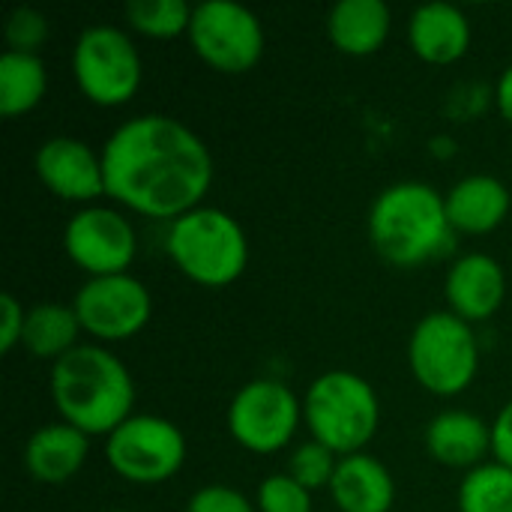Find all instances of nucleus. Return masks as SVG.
<instances>
[{
    "instance_id": "f257e3e1",
    "label": "nucleus",
    "mask_w": 512,
    "mask_h": 512,
    "mask_svg": "<svg viewBox=\"0 0 512 512\" xmlns=\"http://www.w3.org/2000/svg\"><path fill=\"white\" fill-rule=\"evenodd\" d=\"M105 195L120 207L174 222L201 207L213 186L210 147L177 117L138 114L102 144Z\"/></svg>"
},
{
    "instance_id": "f03ea898",
    "label": "nucleus",
    "mask_w": 512,
    "mask_h": 512,
    "mask_svg": "<svg viewBox=\"0 0 512 512\" xmlns=\"http://www.w3.org/2000/svg\"><path fill=\"white\" fill-rule=\"evenodd\" d=\"M51 402L63 423L108 438L132 417L135 384L129 369L102 345H78L51 363Z\"/></svg>"
},
{
    "instance_id": "7ed1b4c3",
    "label": "nucleus",
    "mask_w": 512,
    "mask_h": 512,
    "mask_svg": "<svg viewBox=\"0 0 512 512\" xmlns=\"http://www.w3.org/2000/svg\"><path fill=\"white\" fill-rule=\"evenodd\" d=\"M444 195L423 180L387 186L369 210V240L375 252L399 270H414L444 255L453 240Z\"/></svg>"
},
{
    "instance_id": "20e7f679",
    "label": "nucleus",
    "mask_w": 512,
    "mask_h": 512,
    "mask_svg": "<svg viewBox=\"0 0 512 512\" xmlns=\"http://www.w3.org/2000/svg\"><path fill=\"white\" fill-rule=\"evenodd\" d=\"M165 252L174 267L201 288H228L249 264L243 225L219 207H198L174 219L168 225Z\"/></svg>"
},
{
    "instance_id": "39448f33",
    "label": "nucleus",
    "mask_w": 512,
    "mask_h": 512,
    "mask_svg": "<svg viewBox=\"0 0 512 512\" xmlns=\"http://www.w3.org/2000/svg\"><path fill=\"white\" fill-rule=\"evenodd\" d=\"M303 420L312 441L330 447L339 459L357 456L381 426V399L363 375L333 369L318 375L306 390Z\"/></svg>"
},
{
    "instance_id": "423d86ee",
    "label": "nucleus",
    "mask_w": 512,
    "mask_h": 512,
    "mask_svg": "<svg viewBox=\"0 0 512 512\" xmlns=\"http://www.w3.org/2000/svg\"><path fill=\"white\" fill-rule=\"evenodd\" d=\"M408 366L414 381L441 399L465 393L480 372V342L474 324L459 315L429 312L408 339Z\"/></svg>"
},
{
    "instance_id": "0eeeda50",
    "label": "nucleus",
    "mask_w": 512,
    "mask_h": 512,
    "mask_svg": "<svg viewBox=\"0 0 512 512\" xmlns=\"http://www.w3.org/2000/svg\"><path fill=\"white\" fill-rule=\"evenodd\" d=\"M72 75L87 102L120 108L135 99L144 63L129 33L114 24H93L81 30L72 48Z\"/></svg>"
},
{
    "instance_id": "6e6552de",
    "label": "nucleus",
    "mask_w": 512,
    "mask_h": 512,
    "mask_svg": "<svg viewBox=\"0 0 512 512\" xmlns=\"http://www.w3.org/2000/svg\"><path fill=\"white\" fill-rule=\"evenodd\" d=\"M108 468L132 486H162L180 474L186 462V438L180 426L156 414H132L105 438Z\"/></svg>"
},
{
    "instance_id": "1a4fd4ad",
    "label": "nucleus",
    "mask_w": 512,
    "mask_h": 512,
    "mask_svg": "<svg viewBox=\"0 0 512 512\" xmlns=\"http://www.w3.org/2000/svg\"><path fill=\"white\" fill-rule=\"evenodd\" d=\"M186 36L201 63L222 75H243L255 69L267 45L258 15L231 0L198 3Z\"/></svg>"
},
{
    "instance_id": "9d476101",
    "label": "nucleus",
    "mask_w": 512,
    "mask_h": 512,
    "mask_svg": "<svg viewBox=\"0 0 512 512\" xmlns=\"http://www.w3.org/2000/svg\"><path fill=\"white\" fill-rule=\"evenodd\" d=\"M303 420V402L288 384L255 378L243 384L228 405V435L249 453L267 456L285 450Z\"/></svg>"
},
{
    "instance_id": "9b49d317",
    "label": "nucleus",
    "mask_w": 512,
    "mask_h": 512,
    "mask_svg": "<svg viewBox=\"0 0 512 512\" xmlns=\"http://www.w3.org/2000/svg\"><path fill=\"white\" fill-rule=\"evenodd\" d=\"M72 309L78 315L81 333L93 336L96 342H126L150 324L153 297L132 273L99 276L78 288Z\"/></svg>"
},
{
    "instance_id": "f8f14e48",
    "label": "nucleus",
    "mask_w": 512,
    "mask_h": 512,
    "mask_svg": "<svg viewBox=\"0 0 512 512\" xmlns=\"http://www.w3.org/2000/svg\"><path fill=\"white\" fill-rule=\"evenodd\" d=\"M66 258L90 279L129 273L138 237L132 222L111 207H84L63 228Z\"/></svg>"
},
{
    "instance_id": "ddd939ff",
    "label": "nucleus",
    "mask_w": 512,
    "mask_h": 512,
    "mask_svg": "<svg viewBox=\"0 0 512 512\" xmlns=\"http://www.w3.org/2000/svg\"><path fill=\"white\" fill-rule=\"evenodd\" d=\"M33 171L39 183L60 201L90 204L99 195H105L102 153H96L81 138L54 135L42 141L33 156Z\"/></svg>"
},
{
    "instance_id": "4468645a",
    "label": "nucleus",
    "mask_w": 512,
    "mask_h": 512,
    "mask_svg": "<svg viewBox=\"0 0 512 512\" xmlns=\"http://www.w3.org/2000/svg\"><path fill=\"white\" fill-rule=\"evenodd\" d=\"M444 297L453 315L468 324H483L495 318L507 300V273L498 258L486 252H468L450 264Z\"/></svg>"
},
{
    "instance_id": "2eb2a0df",
    "label": "nucleus",
    "mask_w": 512,
    "mask_h": 512,
    "mask_svg": "<svg viewBox=\"0 0 512 512\" xmlns=\"http://www.w3.org/2000/svg\"><path fill=\"white\" fill-rule=\"evenodd\" d=\"M90 456V435L69 423H45L24 444V468L42 486L69 483Z\"/></svg>"
},
{
    "instance_id": "dca6fc26",
    "label": "nucleus",
    "mask_w": 512,
    "mask_h": 512,
    "mask_svg": "<svg viewBox=\"0 0 512 512\" xmlns=\"http://www.w3.org/2000/svg\"><path fill=\"white\" fill-rule=\"evenodd\" d=\"M510 189L492 174H468L444 195L447 219L456 234H492L510 213Z\"/></svg>"
},
{
    "instance_id": "f3484780",
    "label": "nucleus",
    "mask_w": 512,
    "mask_h": 512,
    "mask_svg": "<svg viewBox=\"0 0 512 512\" xmlns=\"http://www.w3.org/2000/svg\"><path fill=\"white\" fill-rule=\"evenodd\" d=\"M426 453L444 468H480L492 453V426L471 411H441L426 426Z\"/></svg>"
},
{
    "instance_id": "a211bd4d",
    "label": "nucleus",
    "mask_w": 512,
    "mask_h": 512,
    "mask_svg": "<svg viewBox=\"0 0 512 512\" xmlns=\"http://www.w3.org/2000/svg\"><path fill=\"white\" fill-rule=\"evenodd\" d=\"M408 42L423 63L450 66L462 60L471 48V21L459 6L426 3L411 15Z\"/></svg>"
},
{
    "instance_id": "6ab92c4d",
    "label": "nucleus",
    "mask_w": 512,
    "mask_h": 512,
    "mask_svg": "<svg viewBox=\"0 0 512 512\" xmlns=\"http://www.w3.org/2000/svg\"><path fill=\"white\" fill-rule=\"evenodd\" d=\"M393 30V12L384 0H342L327 12V39L348 57H372Z\"/></svg>"
},
{
    "instance_id": "aec40b11",
    "label": "nucleus",
    "mask_w": 512,
    "mask_h": 512,
    "mask_svg": "<svg viewBox=\"0 0 512 512\" xmlns=\"http://www.w3.org/2000/svg\"><path fill=\"white\" fill-rule=\"evenodd\" d=\"M330 495L339 512H390L396 504V480L384 462L357 453L339 459Z\"/></svg>"
},
{
    "instance_id": "412c9836",
    "label": "nucleus",
    "mask_w": 512,
    "mask_h": 512,
    "mask_svg": "<svg viewBox=\"0 0 512 512\" xmlns=\"http://www.w3.org/2000/svg\"><path fill=\"white\" fill-rule=\"evenodd\" d=\"M78 336H81V324H78V315H75L72 306H66V303H36V306L27 309L21 345L36 360L57 363L72 348H78Z\"/></svg>"
},
{
    "instance_id": "4be33fe9",
    "label": "nucleus",
    "mask_w": 512,
    "mask_h": 512,
    "mask_svg": "<svg viewBox=\"0 0 512 512\" xmlns=\"http://www.w3.org/2000/svg\"><path fill=\"white\" fill-rule=\"evenodd\" d=\"M48 90V69L39 54L3 51L0 57V114L24 117L30 114Z\"/></svg>"
},
{
    "instance_id": "5701e85b",
    "label": "nucleus",
    "mask_w": 512,
    "mask_h": 512,
    "mask_svg": "<svg viewBox=\"0 0 512 512\" xmlns=\"http://www.w3.org/2000/svg\"><path fill=\"white\" fill-rule=\"evenodd\" d=\"M459 512H512V471L486 462L465 474L459 486Z\"/></svg>"
},
{
    "instance_id": "b1692460",
    "label": "nucleus",
    "mask_w": 512,
    "mask_h": 512,
    "mask_svg": "<svg viewBox=\"0 0 512 512\" xmlns=\"http://www.w3.org/2000/svg\"><path fill=\"white\" fill-rule=\"evenodd\" d=\"M195 6L186 0H129L126 21L147 39H174L189 33Z\"/></svg>"
},
{
    "instance_id": "393cba45",
    "label": "nucleus",
    "mask_w": 512,
    "mask_h": 512,
    "mask_svg": "<svg viewBox=\"0 0 512 512\" xmlns=\"http://www.w3.org/2000/svg\"><path fill=\"white\" fill-rule=\"evenodd\" d=\"M336 468H339V456L318 444V441H306L300 444L294 453H291V462H288V474L309 492H318V489H330L333 477H336Z\"/></svg>"
},
{
    "instance_id": "a878e982",
    "label": "nucleus",
    "mask_w": 512,
    "mask_h": 512,
    "mask_svg": "<svg viewBox=\"0 0 512 512\" xmlns=\"http://www.w3.org/2000/svg\"><path fill=\"white\" fill-rule=\"evenodd\" d=\"M3 36H6V51H18V54H39L42 45L48 42L51 36V24L48 18L33 9V6H15L6 18V27H3Z\"/></svg>"
},
{
    "instance_id": "bb28decb",
    "label": "nucleus",
    "mask_w": 512,
    "mask_h": 512,
    "mask_svg": "<svg viewBox=\"0 0 512 512\" xmlns=\"http://www.w3.org/2000/svg\"><path fill=\"white\" fill-rule=\"evenodd\" d=\"M258 512H312V492L291 474H270L255 495Z\"/></svg>"
},
{
    "instance_id": "cd10ccee",
    "label": "nucleus",
    "mask_w": 512,
    "mask_h": 512,
    "mask_svg": "<svg viewBox=\"0 0 512 512\" xmlns=\"http://www.w3.org/2000/svg\"><path fill=\"white\" fill-rule=\"evenodd\" d=\"M186 512H258V507L231 486H204L189 498Z\"/></svg>"
},
{
    "instance_id": "c85d7f7f",
    "label": "nucleus",
    "mask_w": 512,
    "mask_h": 512,
    "mask_svg": "<svg viewBox=\"0 0 512 512\" xmlns=\"http://www.w3.org/2000/svg\"><path fill=\"white\" fill-rule=\"evenodd\" d=\"M24 321H27V309L12 294H3L0 297V351L3 354H9L15 345H21Z\"/></svg>"
},
{
    "instance_id": "c756f323",
    "label": "nucleus",
    "mask_w": 512,
    "mask_h": 512,
    "mask_svg": "<svg viewBox=\"0 0 512 512\" xmlns=\"http://www.w3.org/2000/svg\"><path fill=\"white\" fill-rule=\"evenodd\" d=\"M492 456L512 471V399L492 423Z\"/></svg>"
},
{
    "instance_id": "7c9ffc66",
    "label": "nucleus",
    "mask_w": 512,
    "mask_h": 512,
    "mask_svg": "<svg viewBox=\"0 0 512 512\" xmlns=\"http://www.w3.org/2000/svg\"><path fill=\"white\" fill-rule=\"evenodd\" d=\"M495 102H498V111L501 117L512 126V63L501 72L498 78V87H495Z\"/></svg>"
},
{
    "instance_id": "2f4dec72",
    "label": "nucleus",
    "mask_w": 512,
    "mask_h": 512,
    "mask_svg": "<svg viewBox=\"0 0 512 512\" xmlns=\"http://www.w3.org/2000/svg\"><path fill=\"white\" fill-rule=\"evenodd\" d=\"M105 512H123V510H105Z\"/></svg>"
}]
</instances>
